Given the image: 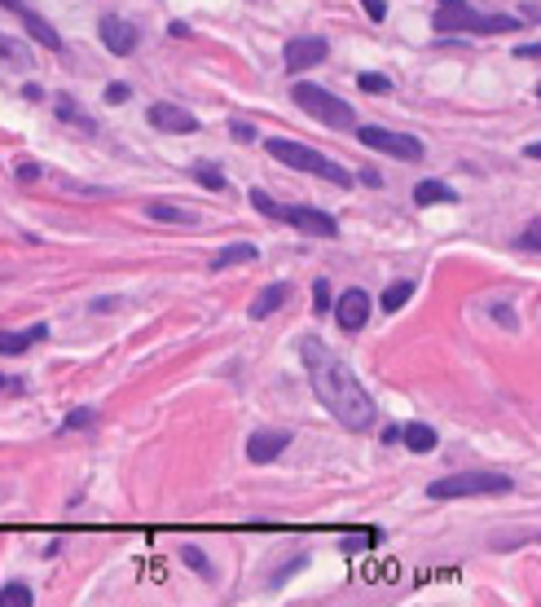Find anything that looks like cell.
Returning a JSON list of instances; mask_svg holds the SVG:
<instances>
[{"mask_svg":"<svg viewBox=\"0 0 541 607\" xmlns=\"http://www.w3.org/2000/svg\"><path fill=\"white\" fill-rule=\"evenodd\" d=\"M300 357L308 366V383L317 392V401L331 409V418H339L348 432H370L378 409H374L370 392L357 383V374L348 370V361L335 357L322 339H300Z\"/></svg>","mask_w":541,"mask_h":607,"instance_id":"cell-1","label":"cell"},{"mask_svg":"<svg viewBox=\"0 0 541 607\" xmlns=\"http://www.w3.org/2000/svg\"><path fill=\"white\" fill-rule=\"evenodd\" d=\"M432 32L436 35H502V32H519V18H507V14H480V9H471L467 0H436Z\"/></svg>","mask_w":541,"mask_h":607,"instance_id":"cell-2","label":"cell"},{"mask_svg":"<svg viewBox=\"0 0 541 607\" xmlns=\"http://www.w3.org/2000/svg\"><path fill=\"white\" fill-rule=\"evenodd\" d=\"M515 480L502 472H462V475H444L427 484L432 502H453V498H493V493H510Z\"/></svg>","mask_w":541,"mask_h":607,"instance_id":"cell-3","label":"cell"},{"mask_svg":"<svg viewBox=\"0 0 541 607\" xmlns=\"http://www.w3.org/2000/svg\"><path fill=\"white\" fill-rule=\"evenodd\" d=\"M269 154L277 159V163H286V168H295V172H308V176H322V181H331V185H339V190L352 185V172H343L335 159L308 150V145H300V141H282V136H273Z\"/></svg>","mask_w":541,"mask_h":607,"instance_id":"cell-4","label":"cell"},{"mask_svg":"<svg viewBox=\"0 0 541 607\" xmlns=\"http://www.w3.org/2000/svg\"><path fill=\"white\" fill-rule=\"evenodd\" d=\"M291 101H295L304 115L322 119L326 128H352V124H357L352 106L343 98H335L331 89H322V84H295V89H291Z\"/></svg>","mask_w":541,"mask_h":607,"instance_id":"cell-5","label":"cell"},{"mask_svg":"<svg viewBox=\"0 0 541 607\" xmlns=\"http://www.w3.org/2000/svg\"><path fill=\"white\" fill-rule=\"evenodd\" d=\"M357 141H361V145H370V150L392 154V159H406V163H418V159H423V141H418V136L392 133V128H378V124L357 128Z\"/></svg>","mask_w":541,"mask_h":607,"instance_id":"cell-6","label":"cell"},{"mask_svg":"<svg viewBox=\"0 0 541 607\" xmlns=\"http://www.w3.org/2000/svg\"><path fill=\"white\" fill-rule=\"evenodd\" d=\"M0 9H9L23 27H27V35H32L35 44H44L49 53H67V44H62V35L53 32V23L49 18H40L32 5H23V0H0Z\"/></svg>","mask_w":541,"mask_h":607,"instance_id":"cell-7","label":"cell"},{"mask_svg":"<svg viewBox=\"0 0 541 607\" xmlns=\"http://www.w3.org/2000/svg\"><path fill=\"white\" fill-rule=\"evenodd\" d=\"M273 220H286V225H295V229H304V234H312V238H335L339 234L335 216H326V211H317V207H300V202H291V207L277 202Z\"/></svg>","mask_w":541,"mask_h":607,"instance_id":"cell-8","label":"cell"},{"mask_svg":"<svg viewBox=\"0 0 541 607\" xmlns=\"http://www.w3.org/2000/svg\"><path fill=\"white\" fill-rule=\"evenodd\" d=\"M326 53H331V44H326L322 35H295V40H286L282 62H286L291 75H300V70H308V67H322Z\"/></svg>","mask_w":541,"mask_h":607,"instance_id":"cell-9","label":"cell"},{"mask_svg":"<svg viewBox=\"0 0 541 607\" xmlns=\"http://www.w3.org/2000/svg\"><path fill=\"white\" fill-rule=\"evenodd\" d=\"M370 308H374V304H370V295H366L361 286L343 291V295L335 300V322H339V331H348V335H352V331H361V326L370 322Z\"/></svg>","mask_w":541,"mask_h":607,"instance_id":"cell-10","label":"cell"},{"mask_svg":"<svg viewBox=\"0 0 541 607\" xmlns=\"http://www.w3.org/2000/svg\"><path fill=\"white\" fill-rule=\"evenodd\" d=\"M98 35H102V44L115 58H133L136 44H141V35L133 32V23H124L119 14H106L102 23H98Z\"/></svg>","mask_w":541,"mask_h":607,"instance_id":"cell-11","label":"cell"},{"mask_svg":"<svg viewBox=\"0 0 541 607\" xmlns=\"http://www.w3.org/2000/svg\"><path fill=\"white\" fill-rule=\"evenodd\" d=\"M286 444H291L286 427H260V432H251V440H247V458L256 467H269L277 453H286Z\"/></svg>","mask_w":541,"mask_h":607,"instance_id":"cell-12","label":"cell"},{"mask_svg":"<svg viewBox=\"0 0 541 607\" xmlns=\"http://www.w3.org/2000/svg\"><path fill=\"white\" fill-rule=\"evenodd\" d=\"M145 119H150L154 128H163V133H181V136L199 133V119H194L185 106H172V101H154V106L145 110Z\"/></svg>","mask_w":541,"mask_h":607,"instance_id":"cell-13","label":"cell"},{"mask_svg":"<svg viewBox=\"0 0 541 607\" xmlns=\"http://www.w3.org/2000/svg\"><path fill=\"white\" fill-rule=\"evenodd\" d=\"M49 339V326L35 322L32 331H0V357H23L32 352V343H44Z\"/></svg>","mask_w":541,"mask_h":607,"instance_id":"cell-14","label":"cell"},{"mask_svg":"<svg viewBox=\"0 0 541 607\" xmlns=\"http://www.w3.org/2000/svg\"><path fill=\"white\" fill-rule=\"evenodd\" d=\"M286 300H291V282H269V286L251 300V317H256V322H265V317H273Z\"/></svg>","mask_w":541,"mask_h":607,"instance_id":"cell-15","label":"cell"},{"mask_svg":"<svg viewBox=\"0 0 541 607\" xmlns=\"http://www.w3.org/2000/svg\"><path fill=\"white\" fill-rule=\"evenodd\" d=\"M0 62L14 70H27L35 67L32 62V49H27V40H14V35H0Z\"/></svg>","mask_w":541,"mask_h":607,"instance_id":"cell-16","label":"cell"},{"mask_svg":"<svg viewBox=\"0 0 541 607\" xmlns=\"http://www.w3.org/2000/svg\"><path fill=\"white\" fill-rule=\"evenodd\" d=\"M256 256H260V251H256L251 242H234V247H225V251L211 256V273L229 269V265H247V260H256Z\"/></svg>","mask_w":541,"mask_h":607,"instance_id":"cell-17","label":"cell"},{"mask_svg":"<svg viewBox=\"0 0 541 607\" xmlns=\"http://www.w3.org/2000/svg\"><path fill=\"white\" fill-rule=\"evenodd\" d=\"M409 453H432L436 449V427H427V423H409L406 432H401Z\"/></svg>","mask_w":541,"mask_h":607,"instance_id":"cell-18","label":"cell"},{"mask_svg":"<svg viewBox=\"0 0 541 607\" xmlns=\"http://www.w3.org/2000/svg\"><path fill=\"white\" fill-rule=\"evenodd\" d=\"M414 202H418V207H432V202H458V194H453L444 181H418V185H414Z\"/></svg>","mask_w":541,"mask_h":607,"instance_id":"cell-19","label":"cell"},{"mask_svg":"<svg viewBox=\"0 0 541 607\" xmlns=\"http://www.w3.org/2000/svg\"><path fill=\"white\" fill-rule=\"evenodd\" d=\"M145 216L150 220H176V225H199V216L176 207V202H145Z\"/></svg>","mask_w":541,"mask_h":607,"instance_id":"cell-20","label":"cell"},{"mask_svg":"<svg viewBox=\"0 0 541 607\" xmlns=\"http://www.w3.org/2000/svg\"><path fill=\"white\" fill-rule=\"evenodd\" d=\"M53 110H58V119H62V124H75V128H84V133H98V124H93V119L75 106V98H58Z\"/></svg>","mask_w":541,"mask_h":607,"instance_id":"cell-21","label":"cell"},{"mask_svg":"<svg viewBox=\"0 0 541 607\" xmlns=\"http://www.w3.org/2000/svg\"><path fill=\"white\" fill-rule=\"evenodd\" d=\"M32 603H35L32 585H23V581H9V585L0 590V607H32Z\"/></svg>","mask_w":541,"mask_h":607,"instance_id":"cell-22","label":"cell"},{"mask_svg":"<svg viewBox=\"0 0 541 607\" xmlns=\"http://www.w3.org/2000/svg\"><path fill=\"white\" fill-rule=\"evenodd\" d=\"M414 295V282H392L387 291H383V313H401Z\"/></svg>","mask_w":541,"mask_h":607,"instance_id":"cell-23","label":"cell"},{"mask_svg":"<svg viewBox=\"0 0 541 607\" xmlns=\"http://www.w3.org/2000/svg\"><path fill=\"white\" fill-rule=\"evenodd\" d=\"M89 427H98V409H70L67 418H62V432H89Z\"/></svg>","mask_w":541,"mask_h":607,"instance_id":"cell-24","label":"cell"},{"mask_svg":"<svg viewBox=\"0 0 541 607\" xmlns=\"http://www.w3.org/2000/svg\"><path fill=\"white\" fill-rule=\"evenodd\" d=\"M194 181L207 185V190H225V172L216 168V163H199V168H194Z\"/></svg>","mask_w":541,"mask_h":607,"instance_id":"cell-25","label":"cell"},{"mask_svg":"<svg viewBox=\"0 0 541 607\" xmlns=\"http://www.w3.org/2000/svg\"><path fill=\"white\" fill-rule=\"evenodd\" d=\"M181 559H185V568H194V573L211 576V564H207V555L199 550V546H185V550H181Z\"/></svg>","mask_w":541,"mask_h":607,"instance_id":"cell-26","label":"cell"},{"mask_svg":"<svg viewBox=\"0 0 541 607\" xmlns=\"http://www.w3.org/2000/svg\"><path fill=\"white\" fill-rule=\"evenodd\" d=\"M519 247H524V251H541V216L524 225V234H519Z\"/></svg>","mask_w":541,"mask_h":607,"instance_id":"cell-27","label":"cell"},{"mask_svg":"<svg viewBox=\"0 0 541 607\" xmlns=\"http://www.w3.org/2000/svg\"><path fill=\"white\" fill-rule=\"evenodd\" d=\"M361 93H392V79L387 75H357Z\"/></svg>","mask_w":541,"mask_h":607,"instance_id":"cell-28","label":"cell"},{"mask_svg":"<svg viewBox=\"0 0 541 607\" xmlns=\"http://www.w3.org/2000/svg\"><path fill=\"white\" fill-rule=\"evenodd\" d=\"M312 308H317V313H331V282H326V277L312 282Z\"/></svg>","mask_w":541,"mask_h":607,"instance_id":"cell-29","label":"cell"},{"mask_svg":"<svg viewBox=\"0 0 541 607\" xmlns=\"http://www.w3.org/2000/svg\"><path fill=\"white\" fill-rule=\"evenodd\" d=\"M128 98H133V89H128V84H110V89H106V101H110V106H124Z\"/></svg>","mask_w":541,"mask_h":607,"instance_id":"cell-30","label":"cell"},{"mask_svg":"<svg viewBox=\"0 0 541 607\" xmlns=\"http://www.w3.org/2000/svg\"><path fill=\"white\" fill-rule=\"evenodd\" d=\"M374 541H378V533H366V537H348V541H343V555H357L361 546H374Z\"/></svg>","mask_w":541,"mask_h":607,"instance_id":"cell-31","label":"cell"},{"mask_svg":"<svg viewBox=\"0 0 541 607\" xmlns=\"http://www.w3.org/2000/svg\"><path fill=\"white\" fill-rule=\"evenodd\" d=\"M515 58H524V62H541V40H537V44H519V49H515Z\"/></svg>","mask_w":541,"mask_h":607,"instance_id":"cell-32","label":"cell"},{"mask_svg":"<svg viewBox=\"0 0 541 607\" xmlns=\"http://www.w3.org/2000/svg\"><path fill=\"white\" fill-rule=\"evenodd\" d=\"M361 5H366V14H370L374 23H383V18H387V5H383V0H361Z\"/></svg>","mask_w":541,"mask_h":607,"instance_id":"cell-33","label":"cell"},{"mask_svg":"<svg viewBox=\"0 0 541 607\" xmlns=\"http://www.w3.org/2000/svg\"><path fill=\"white\" fill-rule=\"evenodd\" d=\"M18 181H40V163H18Z\"/></svg>","mask_w":541,"mask_h":607,"instance_id":"cell-34","label":"cell"},{"mask_svg":"<svg viewBox=\"0 0 541 607\" xmlns=\"http://www.w3.org/2000/svg\"><path fill=\"white\" fill-rule=\"evenodd\" d=\"M23 383H27V378H9V374H0V392H23Z\"/></svg>","mask_w":541,"mask_h":607,"instance_id":"cell-35","label":"cell"},{"mask_svg":"<svg viewBox=\"0 0 541 607\" xmlns=\"http://www.w3.org/2000/svg\"><path fill=\"white\" fill-rule=\"evenodd\" d=\"M234 136L238 141H256V128L251 124H234Z\"/></svg>","mask_w":541,"mask_h":607,"instance_id":"cell-36","label":"cell"},{"mask_svg":"<svg viewBox=\"0 0 541 607\" xmlns=\"http://www.w3.org/2000/svg\"><path fill=\"white\" fill-rule=\"evenodd\" d=\"M361 181H366L370 190H378V185H383V176H378V172H374V168H361Z\"/></svg>","mask_w":541,"mask_h":607,"instance_id":"cell-37","label":"cell"},{"mask_svg":"<svg viewBox=\"0 0 541 607\" xmlns=\"http://www.w3.org/2000/svg\"><path fill=\"white\" fill-rule=\"evenodd\" d=\"M168 32L176 35V40H185V35H190V27H185V23H181V18H176V23H168Z\"/></svg>","mask_w":541,"mask_h":607,"instance_id":"cell-38","label":"cell"},{"mask_svg":"<svg viewBox=\"0 0 541 607\" xmlns=\"http://www.w3.org/2000/svg\"><path fill=\"white\" fill-rule=\"evenodd\" d=\"M23 98H27V101H40V98H44V89H40V84H27V89H23Z\"/></svg>","mask_w":541,"mask_h":607,"instance_id":"cell-39","label":"cell"},{"mask_svg":"<svg viewBox=\"0 0 541 607\" xmlns=\"http://www.w3.org/2000/svg\"><path fill=\"white\" fill-rule=\"evenodd\" d=\"M110 308H119V300H93V313H110Z\"/></svg>","mask_w":541,"mask_h":607,"instance_id":"cell-40","label":"cell"},{"mask_svg":"<svg viewBox=\"0 0 541 607\" xmlns=\"http://www.w3.org/2000/svg\"><path fill=\"white\" fill-rule=\"evenodd\" d=\"M524 154H528V159H541V141H533V145H528Z\"/></svg>","mask_w":541,"mask_h":607,"instance_id":"cell-41","label":"cell"},{"mask_svg":"<svg viewBox=\"0 0 541 607\" xmlns=\"http://www.w3.org/2000/svg\"><path fill=\"white\" fill-rule=\"evenodd\" d=\"M537 98H541V84H537Z\"/></svg>","mask_w":541,"mask_h":607,"instance_id":"cell-42","label":"cell"}]
</instances>
